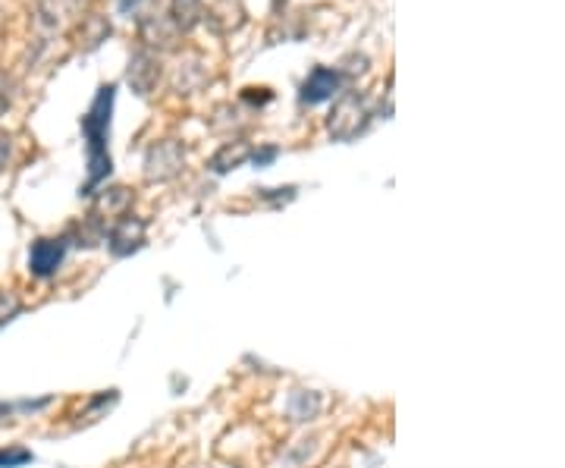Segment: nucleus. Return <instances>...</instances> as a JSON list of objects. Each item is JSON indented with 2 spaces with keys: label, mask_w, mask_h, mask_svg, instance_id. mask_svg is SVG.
Masks as SVG:
<instances>
[{
  "label": "nucleus",
  "mask_w": 565,
  "mask_h": 468,
  "mask_svg": "<svg viewBox=\"0 0 565 468\" xmlns=\"http://www.w3.org/2000/svg\"><path fill=\"white\" fill-rule=\"evenodd\" d=\"M282 7H286V0H274V10H277V13H280Z\"/></svg>",
  "instance_id": "nucleus-21"
},
{
  "label": "nucleus",
  "mask_w": 565,
  "mask_h": 468,
  "mask_svg": "<svg viewBox=\"0 0 565 468\" xmlns=\"http://www.w3.org/2000/svg\"><path fill=\"white\" fill-rule=\"evenodd\" d=\"M296 403H302V412H296V422H308L321 412V396L318 393H296Z\"/></svg>",
  "instance_id": "nucleus-16"
},
{
  "label": "nucleus",
  "mask_w": 565,
  "mask_h": 468,
  "mask_svg": "<svg viewBox=\"0 0 565 468\" xmlns=\"http://www.w3.org/2000/svg\"><path fill=\"white\" fill-rule=\"evenodd\" d=\"M252 151H255V148L245 142V139H236V142H226L221 148V151H217V155L211 158V170H214L217 177H223V173H230V170L243 167L245 161H252Z\"/></svg>",
  "instance_id": "nucleus-11"
},
{
  "label": "nucleus",
  "mask_w": 565,
  "mask_h": 468,
  "mask_svg": "<svg viewBox=\"0 0 565 468\" xmlns=\"http://www.w3.org/2000/svg\"><path fill=\"white\" fill-rule=\"evenodd\" d=\"M340 92H345L343 73H340L337 66H315V70L308 73V79L302 82L299 102L308 104V107H315V104L337 98Z\"/></svg>",
  "instance_id": "nucleus-5"
},
{
  "label": "nucleus",
  "mask_w": 565,
  "mask_h": 468,
  "mask_svg": "<svg viewBox=\"0 0 565 468\" xmlns=\"http://www.w3.org/2000/svg\"><path fill=\"white\" fill-rule=\"evenodd\" d=\"M10 151H13V139L7 132H0V170L10 161Z\"/></svg>",
  "instance_id": "nucleus-19"
},
{
  "label": "nucleus",
  "mask_w": 565,
  "mask_h": 468,
  "mask_svg": "<svg viewBox=\"0 0 565 468\" xmlns=\"http://www.w3.org/2000/svg\"><path fill=\"white\" fill-rule=\"evenodd\" d=\"M145 236H148V224L136 217V214H122L120 221H114V224L107 226V248H110V255L114 258H126V255H132V252H139L141 245H145Z\"/></svg>",
  "instance_id": "nucleus-4"
},
{
  "label": "nucleus",
  "mask_w": 565,
  "mask_h": 468,
  "mask_svg": "<svg viewBox=\"0 0 565 468\" xmlns=\"http://www.w3.org/2000/svg\"><path fill=\"white\" fill-rule=\"evenodd\" d=\"M139 39L145 44V51H170V47H177L180 32L170 22V17L148 13V17H139Z\"/></svg>",
  "instance_id": "nucleus-9"
},
{
  "label": "nucleus",
  "mask_w": 565,
  "mask_h": 468,
  "mask_svg": "<svg viewBox=\"0 0 565 468\" xmlns=\"http://www.w3.org/2000/svg\"><path fill=\"white\" fill-rule=\"evenodd\" d=\"M82 0H35V13L44 29H66L70 22L76 20Z\"/></svg>",
  "instance_id": "nucleus-10"
},
{
  "label": "nucleus",
  "mask_w": 565,
  "mask_h": 468,
  "mask_svg": "<svg viewBox=\"0 0 565 468\" xmlns=\"http://www.w3.org/2000/svg\"><path fill=\"white\" fill-rule=\"evenodd\" d=\"M22 311V299L17 292H0V327H7Z\"/></svg>",
  "instance_id": "nucleus-15"
},
{
  "label": "nucleus",
  "mask_w": 565,
  "mask_h": 468,
  "mask_svg": "<svg viewBox=\"0 0 565 468\" xmlns=\"http://www.w3.org/2000/svg\"><path fill=\"white\" fill-rule=\"evenodd\" d=\"M170 22L177 25V32L185 35V32H192L204 17V0H170Z\"/></svg>",
  "instance_id": "nucleus-12"
},
{
  "label": "nucleus",
  "mask_w": 565,
  "mask_h": 468,
  "mask_svg": "<svg viewBox=\"0 0 565 468\" xmlns=\"http://www.w3.org/2000/svg\"><path fill=\"white\" fill-rule=\"evenodd\" d=\"M141 3H145V0H120V10L122 13H136Z\"/></svg>",
  "instance_id": "nucleus-20"
},
{
  "label": "nucleus",
  "mask_w": 565,
  "mask_h": 468,
  "mask_svg": "<svg viewBox=\"0 0 565 468\" xmlns=\"http://www.w3.org/2000/svg\"><path fill=\"white\" fill-rule=\"evenodd\" d=\"M277 155H280V151L270 145V148H262V151H252V163H255V167H267V163L277 161Z\"/></svg>",
  "instance_id": "nucleus-18"
},
{
  "label": "nucleus",
  "mask_w": 565,
  "mask_h": 468,
  "mask_svg": "<svg viewBox=\"0 0 565 468\" xmlns=\"http://www.w3.org/2000/svg\"><path fill=\"white\" fill-rule=\"evenodd\" d=\"M114 98L117 88L114 85H102L95 102L88 107V114L82 117V139H85V167H88V180H85V195H92L95 185H102L110 177V151H107V139H110V114H114Z\"/></svg>",
  "instance_id": "nucleus-1"
},
{
  "label": "nucleus",
  "mask_w": 565,
  "mask_h": 468,
  "mask_svg": "<svg viewBox=\"0 0 565 468\" xmlns=\"http://www.w3.org/2000/svg\"><path fill=\"white\" fill-rule=\"evenodd\" d=\"M66 248H70V240L61 236V240H35L32 248H29V274L39 277V280H47L61 270L63 258H66Z\"/></svg>",
  "instance_id": "nucleus-6"
},
{
  "label": "nucleus",
  "mask_w": 565,
  "mask_h": 468,
  "mask_svg": "<svg viewBox=\"0 0 565 468\" xmlns=\"http://www.w3.org/2000/svg\"><path fill=\"white\" fill-rule=\"evenodd\" d=\"M245 3L243 0H211L204 7L202 20L217 32V35H230V32H239L245 25Z\"/></svg>",
  "instance_id": "nucleus-8"
},
{
  "label": "nucleus",
  "mask_w": 565,
  "mask_h": 468,
  "mask_svg": "<svg viewBox=\"0 0 565 468\" xmlns=\"http://www.w3.org/2000/svg\"><path fill=\"white\" fill-rule=\"evenodd\" d=\"M185 167V145L177 139L154 142L145 155V180L148 183H167Z\"/></svg>",
  "instance_id": "nucleus-3"
},
{
  "label": "nucleus",
  "mask_w": 565,
  "mask_h": 468,
  "mask_svg": "<svg viewBox=\"0 0 565 468\" xmlns=\"http://www.w3.org/2000/svg\"><path fill=\"white\" fill-rule=\"evenodd\" d=\"M371 117H374L371 104L362 92H340V98L327 117V132L333 142H352L371 126Z\"/></svg>",
  "instance_id": "nucleus-2"
},
{
  "label": "nucleus",
  "mask_w": 565,
  "mask_h": 468,
  "mask_svg": "<svg viewBox=\"0 0 565 468\" xmlns=\"http://www.w3.org/2000/svg\"><path fill=\"white\" fill-rule=\"evenodd\" d=\"M13 88H17V85H13L10 76H0V117H3V114L10 110V104H13Z\"/></svg>",
  "instance_id": "nucleus-17"
},
{
  "label": "nucleus",
  "mask_w": 565,
  "mask_h": 468,
  "mask_svg": "<svg viewBox=\"0 0 565 468\" xmlns=\"http://www.w3.org/2000/svg\"><path fill=\"white\" fill-rule=\"evenodd\" d=\"M79 32L82 41H85L82 47H85V51H95V47L110 35V22L104 20V17H88V20H82Z\"/></svg>",
  "instance_id": "nucleus-13"
},
{
  "label": "nucleus",
  "mask_w": 565,
  "mask_h": 468,
  "mask_svg": "<svg viewBox=\"0 0 565 468\" xmlns=\"http://www.w3.org/2000/svg\"><path fill=\"white\" fill-rule=\"evenodd\" d=\"M161 57L158 54H151V51H136L132 54V61H129V70H126V82H129V88L136 92V95H151L154 92V85L161 82Z\"/></svg>",
  "instance_id": "nucleus-7"
},
{
  "label": "nucleus",
  "mask_w": 565,
  "mask_h": 468,
  "mask_svg": "<svg viewBox=\"0 0 565 468\" xmlns=\"http://www.w3.org/2000/svg\"><path fill=\"white\" fill-rule=\"evenodd\" d=\"M32 462V449L25 447H3L0 449V468H22Z\"/></svg>",
  "instance_id": "nucleus-14"
}]
</instances>
